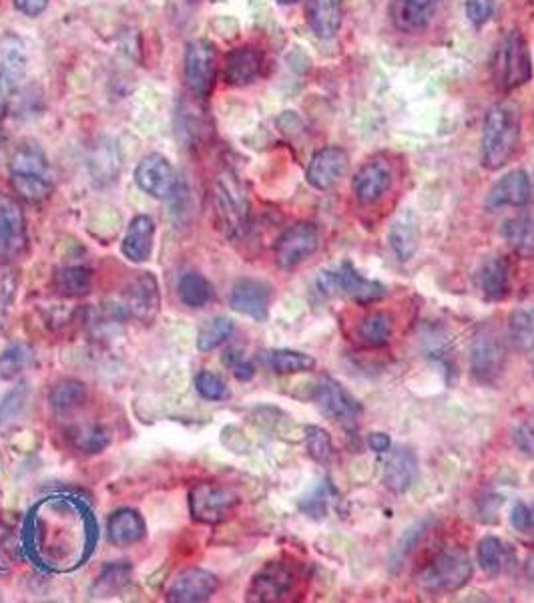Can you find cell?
Masks as SVG:
<instances>
[{
  "label": "cell",
  "instance_id": "277c9868",
  "mask_svg": "<svg viewBox=\"0 0 534 603\" xmlns=\"http://www.w3.org/2000/svg\"><path fill=\"white\" fill-rule=\"evenodd\" d=\"M492 79L498 91L510 93L532 79V59L522 31H508L492 55Z\"/></svg>",
  "mask_w": 534,
  "mask_h": 603
},
{
  "label": "cell",
  "instance_id": "5b68a950",
  "mask_svg": "<svg viewBox=\"0 0 534 603\" xmlns=\"http://www.w3.org/2000/svg\"><path fill=\"white\" fill-rule=\"evenodd\" d=\"M472 577L470 557L462 549H444L432 557L418 573L416 585L426 593H452L462 589Z\"/></svg>",
  "mask_w": 534,
  "mask_h": 603
},
{
  "label": "cell",
  "instance_id": "30bf717a",
  "mask_svg": "<svg viewBox=\"0 0 534 603\" xmlns=\"http://www.w3.org/2000/svg\"><path fill=\"white\" fill-rule=\"evenodd\" d=\"M237 503V497L229 489L219 487L215 483L197 485L189 497L193 519L209 525L227 521L233 515Z\"/></svg>",
  "mask_w": 534,
  "mask_h": 603
},
{
  "label": "cell",
  "instance_id": "f1b7e54d",
  "mask_svg": "<svg viewBox=\"0 0 534 603\" xmlns=\"http://www.w3.org/2000/svg\"><path fill=\"white\" fill-rule=\"evenodd\" d=\"M308 23L316 37L334 39L342 27V0H310Z\"/></svg>",
  "mask_w": 534,
  "mask_h": 603
},
{
  "label": "cell",
  "instance_id": "f6af8a7d",
  "mask_svg": "<svg viewBox=\"0 0 534 603\" xmlns=\"http://www.w3.org/2000/svg\"><path fill=\"white\" fill-rule=\"evenodd\" d=\"M510 523L516 531H522V533L534 529V501L532 503H526V501L514 503L512 513H510Z\"/></svg>",
  "mask_w": 534,
  "mask_h": 603
},
{
  "label": "cell",
  "instance_id": "44dd1931",
  "mask_svg": "<svg viewBox=\"0 0 534 603\" xmlns=\"http://www.w3.org/2000/svg\"><path fill=\"white\" fill-rule=\"evenodd\" d=\"M436 7L438 0H392L390 21L396 31L414 35L432 23Z\"/></svg>",
  "mask_w": 534,
  "mask_h": 603
},
{
  "label": "cell",
  "instance_id": "9c48e42d",
  "mask_svg": "<svg viewBox=\"0 0 534 603\" xmlns=\"http://www.w3.org/2000/svg\"><path fill=\"white\" fill-rule=\"evenodd\" d=\"M320 248V232L314 224H296L276 242V264L282 270H294L312 258Z\"/></svg>",
  "mask_w": 534,
  "mask_h": 603
},
{
  "label": "cell",
  "instance_id": "d590c367",
  "mask_svg": "<svg viewBox=\"0 0 534 603\" xmlns=\"http://www.w3.org/2000/svg\"><path fill=\"white\" fill-rule=\"evenodd\" d=\"M392 332H394V318L388 312H372L358 326L360 340L372 348L386 346L392 338Z\"/></svg>",
  "mask_w": 534,
  "mask_h": 603
},
{
  "label": "cell",
  "instance_id": "7c38bea8",
  "mask_svg": "<svg viewBox=\"0 0 534 603\" xmlns=\"http://www.w3.org/2000/svg\"><path fill=\"white\" fill-rule=\"evenodd\" d=\"M470 366L476 380L490 384L504 368V344L494 328L484 326L472 340Z\"/></svg>",
  "mask_w": 534,
  "mask_h": 603
},
{
  "label": "cell",
  "instance_id": "ffe728a7",
  "mask_svg": "<svg viewBox=\"0 0 534 603\" xmlns=\"http://www.w3.org/2000/svg\"><path fill=\"white\" fill-rule=\"evenodd\" d=\"M392 185V169L382 159H372L364 163L352 179V191L364 206H372L380 201Z\"/></svg>",
  "mask_w": 534,
  "mask_h": 603
},
{
  "label": "cell",
  "instance_id": "4316f807",
  "mask_svg": "<svg viewBox=\"0 0 534 603\" xmlns=\"http://www.w3.org/2000/svg\"><path fill=\"white\" fill-rule=\"evenodd\" d=\"M502 236L516 254L532 258L534 256V204L520 208V212L504 224Z\"/></svg>",
  "mask_w": 534,
  "mask_h": 603
},
{
  "label": "cell",
  "instance_id": "6da1fadb",
  "mask_svg": "<svg viewBox=\"0 0 534 603\" xmlns=\"http://www.w3.org/2000/svg\"><path fill=\"white\" fill-rule=\"evenodd\" d=\"M520 131H522L520 109L510 101L496 103L486 113L484 127H482V147H480L482 167L488 171L502 169L518 149Z\"/></svg>",
  "mask_w": 534,
  "mask_h": 603
},
{
  "label": "cell",
  "instance_id": "9a60e30c",
  "mask_svg": "<svg viewBox=\"0 0 534 603\" xmlns=\"http://www.w3.org/2000/svg\"><path fill=\"white\" fill-rule=\"evenodd\" d=\"M135 181L139 189H143L155 199L171 197L177 187V175L173 165L165 155L159 153H151L141 159L135 169Z\"/></svg>",
  "mask_w": 534,
  "mask_h": 603
},
{
  "label": "cell",
  "instance_id": "8992f818",
  "mask_svg": "<svg viewBox=\"0 0 534 603\" xmlns=\"http://www.w3.org/2000/svg\"><path fill=\"white\" fill-rule=\"evenodd\" d=\"M318 290L324 296H346L356 304H374L386 296L380 282L364 278L350 262H344L338 270H324L318 276Z\"/></svg>",
  "mask_w": 534,
  "mask_h": 603
},
{
  "label": "cell",
  "instance_id": "d6a6232c",
  "mask_svg": "<svg viewBox=\"0 0 534 603\" xmlns=\"http://www.w3.org/2000/svg\"><path fill=\"white\" fill-rule=\"evenodd\" d=\"M177 294L179 300L187 306V308H203L211 302L213 298V286L211 282L199 274V272H187L181 276L179 284H177Z\"/></svg>",
  "mask_w": 534,
  "mask_h": 603
},
{
  "label": "cell",
  "instance_id": "db71d44e",
  "mask_svg": "<svg viewBox=\"0 0 534 603\" xmlns=\"http://www.w3.org/2000/svg\"><path fill=\"white\" fill-rule=\"evenodd\" d=\"M0 326H3V318H0Z\"/></svg>",
  "mask_w": 534,
  "mask_h": 603
},
{
  "label": "cell",
  "instance_id": "836d02e7",
  "mask_svg": "<svg viewBox=\"0 0 534 603\" xmlns=\"http://www.w3.org/2000/svg\"><path fill=\"white\" fill-rule=\"evenodd\" d=\"M87 402V386L81 380L65 378L51 390V407L57 413H71Z\"/></svg>",
  "mask_w": 534,
  "mask_h": 603
},
{
  "label": "cell",
  "instance_id": "3957f363",
  "mask_svg": "<svg viewBox=\"0 0 534 603\" xmlns=\"http://www.w3.org/2000/svg\"><path fill=\"white\" fill-rule=\"evenodd\" d=\"M213 208L219 230L231 238H243L249 226V197L233 171H221L213 185Z\"/></svg>",
  "mask_w": 534,
  "mask_h": 603
},
{
  "label": "cell",
  "instance_id": "4fadbf2b",
  "mask_svg": "<svg viewBox=\"0 0 534 603\" xmlns=\"http://www.w3.org/2000/svg\"><path fill=\"white\" fill-rule=\"evenodd\" d=\"M314 400L318 409L330 417L336 423H342L346 427L354 425L362 413V407L356 402V398L334 378L324 376L318 386H316V394Z\"/></svg>",
  "mask_w": 534,
  "mask_h": 603
},
{
  "label": "cell",
  "instance_id": "bcb514c9",
  "mask_svg": "<svg viewBox=\"0 0 534 603\" xmlns=\"http://www.w3.org/2000/svg\"><path fill=\"white\" fill-rule=\"evenodd\" d=\"M514 445L522 455L534 459V419L522 423L514 431Z\"/></svg>",
  "mask_w": 534,
  "mask_h": 603
},
{
  "label": "cell",
  "instance_id": "7402d4cb",
  "mask_svg": "<svg viewBox=\"0 0 534 603\" xmlns=\"http://www.w3.org/2000/svg\"><path fill=\"white\" fill-rule=\"evenodd\" d=\"M25 246V214L19 201L0 193V252L13 256Z\"/></svg>",
  "mask_w": 534,
  "mask_h": 603
},
{
  "label": "cell",
  "instance_id": "7dc6e473",
  "mask_svg": "<svg viewBox=\"0 0 534 603\" xmlns=\"http://www.w3.org/2000/svg\"><path fill=\"white\" fill-rule=\"evenodd\" d=\"M225 362L229 364V368H231V372H233V376H235L237 380H251V378H253V374H255L253 364H251V362H247L245 358L237 356L235 352H227Z\"/></svg>",
  "mask_w": 534,
  "mask_h": 603
},
{
  "label": "cell",
  "instance_id": "1f68e13d",
  "mask_svg": "<svg viewBox=\"0 0 534 603\" xmlns=\"http://www.w3.org/2000/svg\"><path fill=\"white\" fill-rule=\"evenodd\" d=\"M55 290L65 298H83L93 290V272L85 266H65L55 274Z\"/></svg>",
  "mask_w": 534,
  "mask_h": 603
},
{
  "label": "cell",
  "instance_id": "c3c4849f",
  "mask_svg": "<svg viewBox=\"0 0 534 603\" xmlns=\"http://www.w3.org/2000/svg\"><path fill=\"white\" fill-rule=\"evenodd\" d=\"M15 7L27 17H39L49 7V0H15Z\"/></svg>",
  "mask_w": 534,
  "mask_h": 603
},
{
  "label": "cell",
  "instance_id": "f546056e",
  "mask_svg": "<svg viewBox=\"0 0 534 603\" xmlns=\"http://www.w3.org/2000/svg\"><path fill=\"white\" fill-rule=\"evenodd\" d=\"M145 537V521L133 509H119L109 519V541L117 547H129Z\"/></svg>",
  "mask_w": 534,
  "mask_h": 603
},
{
  "label": "cell",
  "instance_id": "ac0fdd59",
  "mask_svg": "<svg viewBox=\"0 0 534 603\" xmlns=\"http://www.w3.org/2000/svg\"><path fill=\"white\" fill-rule=\"evenodd\" d=\"M350 159L342 147H324L312 157L306 179L318 191L332 189L348 171Z\"/></svg>",
  "mask_w": 534,
  "mask_h": 603
},
{
  "label": "cell",
  "instance_id": "603a6c76",
  "mask_svg": "<svg viewBox=\"0 0 534 603\" xmlns=\"http://www.w3.org/2000/svg\"><path fill=\"white\" fill-rule=\"evenodd\" d=\"M474 278L482 298L488 302H500L510 292V264L506 258H484Z\"/></svg>",
  "mask_w": 534,
  "mask_h": 603
},
{
  "label": "cell",
  "instance_id": "b9f144b4",
  "mask_svg": "<svg viewBox=\"0 0 534 603\" xmlns=\"http://www.w3.org/2000/svg\"><path fill=\"white\" fill-rule=\"evenodd\" d=\"M195 388L207 400H225V398H229V386L225 384V380L221 376H217L215 372H209V370H203L195 376Z\"/></svg>",
  "mask_w": 534,
  "mask_h": 603
},
{
  "label": "cell",
  "instance_id": "2e32d148",
  "mask_svg": "<svg viewBox=\"0 0 534 603\" xmlns=\"http://www.w3.org/2000/svg\"><path fill=\"white\" fill-rule=\"evenodd\" d=\"M530 193H532V183L528 173L524 169L508 171L488 191L486 208L492 212L506 210V208L520 210L530 201Z\"/></svg>",
  "mask_w": 534,
  "mask_h": 603
},
{
  "label": "cell",
  "instance_id": "681fc988",
  "mask_svg": "<svg viewBox=\"0 0 534 603\" xmlns=\"http://www.w3.org/2000/svg\"><path fill=\"white\" fill-rule=\"evenodd\" d=\"M368 445H370V449L376 451V453H388L390 447H392V441H390V437L384 435V433H372V435L368 437Z\"/></svg>",
  "mask_w": 534,
  "mask_h": 603
},
{
  "label": "cell",
  "instance_id": "83f0119b",
  "mask_svg": "<svg viewBox=\"0 0 534 603\" xmlns=\"http://www.w3.org/2000/svg\"><path fill=\"white\" fill-rule=\"evenodd\" d=\"M263 57L255 47H239L227 55L225 79L229 85L243 87L255 81L261 73Z\"/></svg>",
  "mask_w": 534,
  "mask_h": 603
},
{
  "label": "cell",
  "instance_id": "e0dca14e",
  "mask_svg": "<svg viewBox=\"0 0 534 603\" xmlns=\"http://www.w3.org/2000/svg\"><path fill=\"white\" fill-rule=\"evenodd\" d=\"M296 583V573L286 563L265 565L251 581L249 597L251 601H280L284 599Z\"/></svg>",
  "mask_w": 534,
  "mask_h": 603
},
{
  "label": "cell",
  "instance_id": "ee69618b",
  "mask_svg": "<svg viewBox=\"0 0 534 603\" xmlns=\"http://www.w3.org/2000/svg\"><path fill=\"white\" fill-rule=\"evenodd\" d=\"M494 9V0H468L466 17L474 27H482L492 19Z\"/></svg>",
  "mask_w": 534,
  "mask_h": 603
},
{
  "label": "cell",
  "instance_id": "5bb4252c",
  "mask_svg": "<svg viewBox=\"0 0 534 603\" xmlns=\"http://www.w3.org/2000/svg\"><path fill=\"white\" fill-rule=\"evenodd\" d=\"M229 304L235 312L255 322H263L270 314L272 288L257 278H239L231 288Z\"/></svg>",
  "mask_w": 534,
  "mask_h": 603
},
{
  "label": "cell",
  "instance_id": "f5cc1de1",
  "mask_svg": "<svg viewBox=\"0 0 534 603\" xmlns=\"http://www.w3.org/2000/svg\"><path fill=\"white\" fill-rule=\"evenodd\" d=\"M278 3H282V5H294V3H298V0H278Z\"/></svg>",
  "mask_w": 534,
  "mask_h": 603
},
{
  "label": "cell",
  "instance_id": "816d5d0a",
  "mask_svg": "<svg viewBox=\"0 0 534 603\" xmlns=\"http://www.w3.org/2000/svg\"><path fill=\"white\" fill-rule=\"evenodd\" d=\"M526 573H528V577L534 581V559L528 563V567H526Z\"/></svg>",
  "mask_w": 534,
  "mask_h": 603
},
{
  "label": "cell",
  "instance_id": "d6986e66",
  "mask_svg": "<svg viewBox=\"0 0 534 603\" xmlns=\"http://www.w3.org/2000/svg\"><path fill=\"white\" fill-rule=\"evenodd\" d=\"M219 581L213 573L191 567L181 571L167 589V599L175 603H199L211 599V595L217 591Z\"/></svg>",
  "mask_w": 534,
  "mask_h": 603
},
{
  "label": "cell",
  "instance_id": "f907efd6",
  "mask_svg": "<svg viewBox=\"0 0 534 603\" xmlns=\"http://www.w3.org/2000/svg\"><path fill=\"white\" fill-rule=\"evenodd\" d=\"M310 503H312V505H318V499H310ZM306 511H308V513H312V515H316V513H318V509H316V507H310V509H306ZM324 511H326V505L320 501V515H324Z\"/></svg>",
  "mask_w": 534,
  "mask_h": 603
},
{
  "label": "cell",
  "instance_id": "8fae6325",
  "mask_svg": "<svg viewBox=\"0 0 534 603\" xmlns=\"http://www.w3.org/2000/svg\"><path fill=\"white\" fill-rule=\"evenodd\" d=\"M123 310L125 316L151 324L161 310V294L159 284L151 272L137 274L125 288L123 294Z\"/></svg>",
  "mask_w": 534,
  "mask_h": 603
},
{
  "label": "cell",
  "instance_id": "ab89813d",
  "mask_svg": "<svg viewBox=\"0 0 534 603\" xmlns=\"http://www.w3.org/2000/svg\"><path fill=\"white\" fill-rule=\"evenodd\" d=\"M33 360V350L25 344H15L0 354V380L15 378Z\"/></svg>",
  "mask_w": 534,
  "mask_h": 603
},
{
  "label": "cell",
  "instance_id": "52a82bcc",
  "mask_svg": "<svg viewBox=\"0 0 534 603\" xmlns=\"http://www.w3.org/2000/svg\"><path fill=\"white\" fill-rule=\"evenodd\" d=\"M217 75V51L215 45L197 39L187 45L185 51V81L191 95L199 101L209 97Z\"/></svg>",
  "mask_w": 534,
  "mask_h": 603
},
{
  "label": "cell",
  "instance_id": "4dcf8cb0",
  "mask_svg": "<svg viewBox=\"0 0 534 603\" xmlns=\"http://www.w3.org/2000/svg\"><path fill=\"white\" fill-rule=\"evenodd\" d=\"M476 559L484 573L488 575H500L508 569L512 561V549L498 537L486 535L480 539L476 547Z\"/></svg>",
  "mask_w": 534,
  "mask_h": 603
},
{
  "label": "cell",
  "instance_id": "7bdbcfd3",
  "mask_svg": "<svg viewBox=\"0 0 534 603\" xmlns=\"http://www.w3.org/2000/svg\"><path fill=\"white\" fill-rule=\"evenodd\" d=\"M129 575H131V569L127 565H111L101 573L97 585L93 587V593H99V595L115 593L129 583Z\"/></svg>",
  "mask_w": 534,
  "mask_h": 603
},
{
  "label": "cell",
  "instance_id": "74e56055",
  "mask_svg": "<svg viewBox=\"0 0 534 603\" xmlns=\"http://www.w3.org/2000/svg\"><path fill=\"white\" fill-rule=\"evenodd\" d=\"M267 362L278 374H300L316 368V360L310 354L296 350H274L267 356Z\"/></svg>",
  "mask_w": 534,
  "mask_h": 603
},
{
  "label": "cell",
  "instance_id": "7a4b0ae2",
  "mask_svg": "<svg viewBox=\"0 0 534 603\" xmlns=\"http://www.w3.org/2000/svg\"><path fill=\"white\" fill-rule=\"evenodd\" d=\"M11 181L15 191L27 201H43L53 191L55 175L45 151L39 145L25 143L11 157Z\"/></svg>",
  "mask_w": 534,
  "mask_h": 603
},
{
  "label": "cell",
  "instance_id": "8d00e7d4",
  "mask_svg": "<svg viewBox=\"0 0 534 603\" xmlns=\"http://www.w3.org/2000/svg\"><path fill=\"white\" fill-rule=\"evenodd\" d=\"M510 338L516 348L534 350V306L518 308L510 314Z\"/></svg>",
  "mask_w": 534,
  "mask_h": 603
},
{
  "label": "cell",
  "instance_id": "484cf974",
  "mask_svg": "<svg viewBox=\"0 0 534 603\" xmlns=\"http://www.w3.org/2000/svg\"><path fill=\"white\" fill-rule=\"evenodd\" d=\"M388 242L400 262H408L414 258L420 244V226L414 212L406 210L394 220L388 232Z\"/></svg>",
  "mask_w": 534,
  "mask_h": 603
},
{
  "label": "cell",
  "instance_id": "ba28073f",
  "mask_svg": "<svg viewBox=\"0 0 534 603\" xmlns=\"http://www.w3.org/2000/svg\"><path fill=\"white\" fill-rule=\"evenodd\" d=\"M29 55L21 37L0 35V109H3L23 85Z\"/></svg>",
  "mask_w": 534,
  "mask_h": 603
},
{
  "label": "cell",
  "instance_id": "60d3db41",
  "mask_svg": "<svg viewBox=\"0 0 534 603\" xmlns=\"http://www.w3.org/2000/svg\"><path fill=\"white\" fill-rule=\"evenodd\" d=\"M308 453L318 463H330L334 459V443L332 437L320 427H308L306 431Z\"/></svg>",
  "mask_w": 534,
  "mask_h": 603
},
{
  "label": "cell",
  "instance_id": "d4e9b609",
  "mask_svg": "<svg viewBox=\"0 0 534 603\" xmlns=\"http://www.w3.org/2000/svg\"><path fill=\"white\" fill-rule=\"evenodd\" d=\"M418 477V459L412 449L400 447L390 455L384 469V485L392 493H406Z\"/></svg>",
  "mask_w": 534,
  "mask_h": 603
},
{
  "label": "cell",
  "instance_id": "cb8c5ba5",
  "mask_svg": "<svg viewBox=\"0 0 534 603\" xmlns=\"http://www.w3.org/2000/svg\"><path fill=\"white\" fill-rule=\"evenodd\" d=\"M155 238V222L149 216H137L131 220L121 244V252L129 262L141 264L151 258Z\"/></svg>",
  "mask_w": 534,
  "mask_h": 603
},
{
  "label": "cell",
  "instance_id": "f35d334b",
  "mask_svg": "<svg viewBox=\"0 0 534 603\" xmlns=\"http://www.w3.org/2000/svg\"><path fill=\"white\" fill-rule=\"evenodd\" d=\"M233 330H235V324L231 318L217 316L199 330L197 348L201 352H211V350L219 348L223 342H227V338L233 334Z\"/></svg>",
  "mask_w": 534,
  "mask_h": 603
},
{
  "label": "cell",
  "instance_id": "e575fe53",
  "mask_svg": "<svg viewBox=\"0 0 534 603\" xmlns=\"http://www.w3.org/2000/svg\"><path fill=\"white\" fill-rule=\"evenodd\" d=\"M71 443L77 451L85 453V455H99L103 453L113 437H111V431L103 425H97V423H91V425H81L77 429L71 431Z\"/></svg>",
  "mask_w": 534,
  "mask_h": 603
}]
</instances>
